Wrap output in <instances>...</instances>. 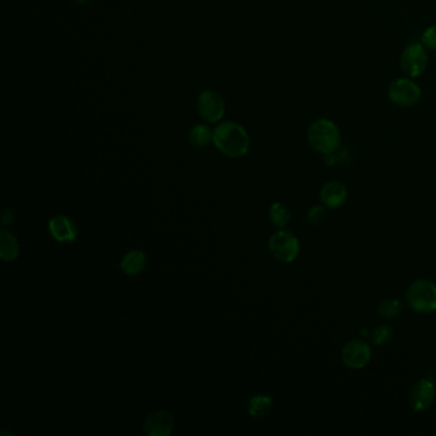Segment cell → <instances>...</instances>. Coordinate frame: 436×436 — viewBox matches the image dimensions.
<instances>
[{
    "label": "cell",
    "mask_w": 436,
    "mask_h": 436,
    "mask_svg": "<svg viewBox=\"0 0 436 436\" xmlns=\"http://www.w3.org/2000/svg\"><path fill=\"white\" fill-rule=\"evenodd\" d=\"M212 143L223 155L237 159L248 152L251 140L247 131L239 123L226 120L214 128Z\"/></svg>",
    "instance_id": "6da1fadb"
},
{
    "label": "cell",
    "mask_w": 436,
    "mask_h": 436,
    "mask_svg": "<svg viewBox=\"0 0 436 436\" xmlns=\"http://www.w3.org/2000/svg\"><path fill=\"white\" fill-rule=\"evenodd\" d=\"M307 140L315 152L329 155L340 149L342 134L334 122L321 118L309 127Z\"/></svg>",
    "instance_id": "7a4b0ae2"
},
{
    "label": "cell",
    "mask_w": 436,
    "mask_h": 436,
    "mask_svg": "<svg viewBox=\"0 0 436 436\" xmlns=\"http://www.w3.org/2000/svg\"><path fill=\"white\" fill-rule=\"evenodd\" d=\"M407 303L417 314L436 311V285L428 279L413 282L407 291Z\"/></svg>",
    "instance_id": "3957f363"
},
{
    "label": "cell",
    "mask_w": 436,
    "mask_h": 436,
    "mask_svg": "<svg viewBox=\"0 0 436 436\" xmlns=\"http://www.w3.org/2000/svg\"><path fill=\"white\" fill-rule=\"evenodd\" d=\"M269 251L280 262H293L300 255L298 238L289 230H278L269 238Z\"/></svg>",
    "instance_id": "277c9868"
},
{
    "label": "cell",
    "mask_w": 436,
    "mask_h": 436,
    "mask_svg": "<svg viewBox=\"0 0 436 436\" xmlns=\"http://www.w3.org/2000/svg\"><path fill=\"white\" fill-rule=\"evenodd\" d=\"M388 95L395 105L410 108L421 99V89L411 78H398L389 86Z\"/></svg>",
    "instance_id": "5b68a950"
},
{
    "label": "cell",
    "mask_w": 436,
    "mask_h": 436,
    "mask_svg": "<svg viewBox=\"0 0 436 436\" xmlns=\"http://www.w3.org/2000/svg\"><path fill=\"white\" fill-rule=\"evenodd\" d=\"M428 55L422 44L408 45L401 55V68L410 78H417L428 68Z\"/></svg>",
    "instance_id": "8992f818"
},
{
    "label": "cell",
    "mask_w": 436,
    "mask_h": 436,
    "mask_svg": "<svg viewBox=\"0 0 436 436\" xmlns=\"http://www.w3.org/2000/svg\"><path fill=\"white\" fill-rule=\"evenodd\" d=\"M197 111L203 120L218 123L226 114V101L217 91L205 90L197 98Z\"/></svg>",
    "instance_id": "52a82bcc"
},
{
    "label": "cell",
    "mask_w": 436,
    "mask_h": 436,
    "mask_svg": "<svg viewBox=\"0 0 436 436\" xmlns=\"http://www.w3.org/2000/svg\"><path fill=\"white\" fill-rule=\"evenodd\" d=\"M371 347L360 339H353L342 349V361L348 369L360 370L366 367L371 361Z\"/></svg>",
    "instance_id": "ba28073f"
},
{
    "label": "cell",
    "mask_w": 436,
    "mask_h": 436,
    "mask_svg": "<svg viewBox=\"0 0 436 436\" xmlns=\"http://www.w3.org/2000/svg\"><path fill=\"white\" fill-rule=\"evenodd\" d=\"M435 385L431 380L422 379L417 381L410 390V406L416 412L428 411L435 402Z\"/></svg>",
    "instance_id": "9c48e42d"
},
{
    "label": "cell",
    "mask_w": 436,
    "mask_h": 436,
    "mask_svg": "<svg viewBox=\"0 0 436 436\" xmlns=\"http://www.w3.org/2000/svg\"><path fill=\"white\" fill-rule=\"evenodd\" d=\"M174 430V419L168 411L152 412L143 422V434L147 436H169Z\"/></svg>",
    "instance_id": "30bf717a"
},
{
    "label": "cell",
    "mask_w": 436,
    "mask_h": 436,
    "mask_svg": "<svg viewBox=\"0 0 436 436\" xmlns=\"http://www.w3.org/2000/svg\"><path fill=\"white\" fill-rule=\"evenodd\" d=\"M48 229L51 237L59 244H73L78 235L75 221L64 215L51 218L48 223Z\"/></svg>",
    "instance_id": "8fae6325"
},
{
    "label": "cell",
    "mask_w": 436,
    "mask_h": 436,
    "mask_svg": "<svg viewBox=\"0 0 436 436\" xmlns=\"http://www.w3.org/2000/svg\"><path fill=\"white\" fill-rule=\"evenodd\" d=\"M348 197L347 187L338 181H330L320 191V200L329 209H338L343 206Z\"/></svg>",
    "instance_id": "7c38bea8"
},
{
    "label": "cell",
    "mask_w": 436,
    "mask_h": 436,
    "mask_svg": "<svg viewBox=\"0 0 436 436\" xmlns=\"http://www.w3.org/2000/svg\"><path fill=\"white\" fill-rule=\"evenodd\" d=\"M145 266H146V255L141 250L127 252L125 257L120 261L122 271L129 277L138 275Z\"/></svg>",
    "instance_id": "4fadbf2b"
},
{
    "label": "cell",
    "mask_w": 436,
    "mask_h": 436,
    "mask_svg": "<svg viewBox=\"0 0 436 436\" xmlns=\"http://www.w3.org/2000/svg\"><path fill=\"white\" fill-rule=\"evenodd\" d=\"M19 255V244L16 235L7 229L0 232V259L6 262L15 261Z\"/></svg>",
    "instance_id": "5bb4252c"
},
{
    "label": "cell",
    "mask_w": 436,
    "mask_h": 436,
    "mask_svg": "<svg viewBox=\"0 0 436 436\" xmlns=\"http://www.w3.org/2000/svg\"><path fill=\"white\" fill-rule=\"evenodd\" d=\"M273 407V398L265 393H259L251 397L247 404V412L251 417L261 419L268 416Z\"/></svg>",
    "instance_id": "9a60e30c"
},
{
    "label": "cell",
    "mask_w": 436,
    "mask_h": 436,
    "mask_svg": "<svg viewBox=\"0 0 436 436\" xmlns=\"http://www.w3.org/2000/svg\"><path fill=\"white\" fill-rule=\"evenodd\" d=\"M212 134L214 131H211L206 125H196L190 129L188 141L194 149H202L212 143Z\"/></svg>",
    "instance_id": "2e32d148"
},
{
    "label": "cell",
    "mask_w": 436,
    "mask_h": 436,
    "mask_svg": "<svg viewBox=\"0 0 436 436\" xmlns=\"http://www.w3.org/2000/svg\"><path fill=\"white\" fill-rule=\"evenodd\" d=\"M270 221L278 228H284L291 220V211L282 202H275L269 210Z\"/></svg>",
    "instance_id": "e0dca14e"
},
{
    "label": "cell",
    "mask_w": 436,
    "mask_h": 436,
    "mask_svg": "<svg viewBox=\"0 0 436 436\" xmlns=\"http://www.w3.org/2000/svg\"><path fill=\"white\" fill-rule=\"evenodd\" d=\"M403 310V305L399 300L390 298V300H384L379 305V315L384 319H394L401 315Z\"/></svg>",
    "instance_id": "ac0fdd59"
},
{
    "label": "cell",
    "mask_w": 436,
    "mask_h": 436,
    "mask_svg": "<svg viewBox=\"0 0 436 436\" xmlns=\"http://www.w3.org/2000/svg\"><path fill=\"white\" fill-rule=\"evenodd\" d=\"M393 336V327L389 325H379L374 329V331L371 333V342L375 345H384V344L390 342Z\"/></svg>",
    "instance_id": "d6986e66"
},
{
    "label": "cell",
    "mask_w": 436,
    "mask_h": 436,
    "mask_svg": "<svg viewBox=\"0 0 436 436\" xmlns=\"http://www.w3.org/2000/svg\"><path fill=\"white\" fill-rule=\"evenodd\" d=\"M421 42L428 51H436V25L430 26L425 30Z\"/></svg>",
    "instance_id": "ffe728a7"
},
{
    "label": "cell",
    "mask_w": 436,
    "mask_h": 436,
    "mask_svg": "<svg viewBox=\"0 0 436 436\" xmlns=\"http://www.w3.org/2000/svg\"><path fill=\"white\" fill-rule=\"evenodd\" d=\"M325 218V209L323 206H314L309 210L307 215H306V220L310 226H318L323 219Z\"/></svg>",
    "instance_id": "44dd1931"
},
{
    "label": "cell",
    "mask_w": 436,
    "mask_h": 436,
    "mask_svg": "<svg viewBox=\"0 0 436 436\" xmlns=\"http://www.w3.org/2000/svg\"><path fill=\"white\" fill-rule=\"evenodd\" d=\"M13 223H15V214H13V211L12 209H4L3 211V214H1V226L4 228H9L13 226Z\"/></svg>",
    "instance_id": "7402d4cb"
},
{
    "label": "cell",
    "mask_w": 436,
    "mask_h": 436,
    "mask_svg": "<svg viewBox=\"0 0 436 436\" xmlns=\"http://www.w3.org/2000/svg\"><path fill=\"white\" fill-rule=\"evenodd\" d=\"M77 4H81V6H84V4H87L90 0H75Z\"/></svg>",
    "instance_id": "603a6c76"
}]
</instances>
